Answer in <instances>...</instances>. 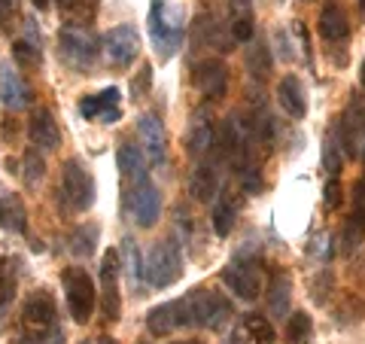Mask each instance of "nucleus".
Masks as SVG:
<instances>
[{"label": "nucleus", "mask_w": 365, "mask_h": 344, "mask_svg": "<svg viewBox=\"0 0 365 344\" xmlns=\"http://www.w3.org/2000/svg\"><path fill=\"white\" fill-rule=\"evenodd\" d=\"M186 16H182L180 6H165L162 0H155L153 9H150V37L155 52H162V59H170L180 43H182V34H186Z\"/></svg>", "instance_id": "1"}, {"label": "nucleus", "mask_w": 365, "mask_h": 344, "mask_svg": "<svg viewBox=\"0 0 365 344\" xmlns=\"http://www.w3.org/2000/svg\"><path fill=\"white\" fill-rule=\"evenodd\" d=\"M58 52L71 71L86 74L98 61V40H95V34L86 31L83 25H71V21H67L58 31Z\"/></svg>", "instance_id": "2"}, {"label": "nucleus", "mask_w": 365, "mask_h": 344, "mask_svg": "<svg viewBox=\"0 0 365 344\" xmlns=\"http://www.w3.org/2000/svg\"><path fill=\"white\" fill-rule=\"evenodd\" d=\"M143 274H146V283L155 286V290H165V286L177 283L180 274H182V256H180V247L174 241H155L146 253L143 262Z\"/></svg>", "instance_id": "3"}, {"label": "nucleus", "mask_w": 365, "mask_h": 344, "mask_svg": "<svg viewBox=\"0 0 365 344\" xmlns=\"http://www.w3.org/2000/svg\"><path fill=\"white\" fill-rule=\"evenodd\" d=\"M58 195L64 198V204L71 208L73 213H86L91 204H95V177L76 162V158H67L64 168H61V186Z\"/></svg>", "instance_id": "4"}, {"label": "nucleus", "mask_w": 365, "mask_h": 344, "mask_svg": "<svg viewBox=\"0 0 365 344\" xmlns=\"http://www.w3.org/2000/svg\"><path fill=\"white\" fill-rule=\"evenodd\" d=\"M64 295H67V311H71L76 323H86V320L95 314L98 293H95V280L88 278L86 268L64 271Z\"/></svg>", "instance_id": "5"}, {"label": "nucleus", "mask_w": 365, "mask_h": 344, "mask_svg": "<svg viewBox=\"0 0 365 344\" xmlns=\"http://www.w3.org/2000/svg\"><path fill=\"white\" fill-rule=\"evenodd\" d=\"M186 302H189V311H192V326L220 329V326H225V320L232 317V302H228L222 293L192 290L186 295Z\"/></svg>", "instance_id": "6"}, {"label": "nucleus", "mask_w": 365, "mask_h": 344, "mask_svg": "<svg viewBox=\"0 0 365 344\" xmlns=\"http://www.w3.org/2000/svg\"><path fill=\"white\" fill-rule=\"evenodd\" d=\"M55 329V302L46 293H34L21 308V335L28 341L43 338Z\"/></svg>", "instance_id": "7"}, {"label": "nucleus", "mask_w": 365, "mask_h": 344, "mask_svg": "<svg viewBox=\"0 0 365 344\" xmlns=\"http://www.w3.org/2000/svg\"><path fill=\"white\" fill-rule=\"evenodd\" d=\"M222 283L237 299L253 302L256 295H262V268L250 259H235L228 262V268H222Z\"/></svg>", "instance_id": "8"}, {"label": "nucleus", "mask_w": 365, "mask_h": 344, "mask_svg": "<svg viewBox=\"0 0 365 344\" xmlns=\"http://www.w3.org/2000/svg\"><path fill=\"white\" fill-rule=\"evenodd\" d=\"M137 52H140V34L134 31V25H116L113 31H107L104 59L113 67H131Z\"/></svg>", "instance_id": "9"}, {"label": "nucleus", "mask_w": 365, "mask_h": 344, "mask_svg": "<svg viewBox=\"0 0 365 344\" xmlns=\"http://www.w3.org/2000/svg\"><path fill=\"white\" fill-rule=\"evenodd\" d=\"M119 274H122V256L116 250H107L101 259V286H104V317L116 323L122 314V299H119Z\"/></svg>", "instance_id": "10"}, {"label": "nucleus", "mask_w": 365, "mask_h": 344, "mask_svg": "<svg viewBox=\"0 0 365 344\" xmlns=\"http://www.w3.org/2000/svg\"><path fill=\"white\" fill-rule=\"evenodd\" d=\"M146 326H150L153 335H168V332L192 326L189 302L186 299H174V302H165V305L153 308V311L146 314Z\"/></svg>", "instance_id": "11"}, {"label": "nucleus", "mask_w": 365, "mask_h": 344, "mask_svg": "<svg viewBox=\"0 0 365 344\" xmlns=\"http://www.w3.org/2000/svg\"><path fill=\"white\" fill-rule=\"evenodd\" d=\"M79 113H83L86 119H98L104 125H113L122 119V107H119V88H104L98 91V95H86L79 101Z\"/></svg>", "instance_id": "12"}, {"label": "nucleus", "mask_w": 365, "mask_h": 344, "mask_svg": "<svg viewBox=\"0 0 365 344\" xmlns=\"http://www.w3.org/2000/svg\"><path fill=\"white\" fill-rule=\"evenodd\" d=\"M213 141H216V134H213V119H210V113L198 107V110H192V116H189V128H186V153L192 158H198L204 153H210L213 150Z\"/></svg>", "instance_id": "13"}, {"label": "nucleus", "mask_w": 365, "mask_h": 344, "mask_svg": "<svg viewBox=\"0 0 365 344\" xmlns=\"http://www.w3.org/2000/svg\"><path fill=\"white\" fill-rule=\"evenodd\" d=\"M225 25L235 43H250L256 34V9L253 0H225Z\"/></svg>", "instance_id": "14"}, {"label": "nucleus", "mask_w": 365, "mask_h": 344, "mask_svg": "<svg viewBox=\"0 0 365 344\" xmlns=\"http://www.w3.org/2000/svg\"><path fill=\"white\" fill-rule=\"evenodd\" d=\"M365 241V180H359L353 186V211L344 223V232H341V244H344V253H353Z\"/></svg>", "instance_id": "15"}, {"label": "nucleus", "mask_w": 365, "mask_h": 344, "mask_svg": "<svg viewBox=\"0 0 365 344\" xmlns=\"http://www.w3.org/2000/svg\"><path fill=\"white\" fill-rule=\"evenodd\" d=\"M195 86L204 98H210V101H220L225 98V91H228V67L222 61H201L195 64Z\"/></svg>", "instance_id": "16"}, {"label": "nucleus", "mask_w": 365, "mask_h": 344, "mask_svg": "<svg viewBox=\"0 0 365 344\" xmlns=\"http://www.w3.org/2000/svg\"><path fill=\"white\" fill-rule=\"evenodd\" d=\"M131 213L140 228H150L155 226L158 213H162V195H158V189L153 186L150 180L146 183H137L134 186V198H131Z\"/></svg>", "instance_id": "17"}, {"label": "nucleus", "mask_w": 365, "mask_h": 344, "mask_svg": "<svg viewBox=\"0 0 365 344\" xmlns=\"http://www.w3.org/2000/svg\"><path fill=\"white\" fill-rule=\"evenodd\" d=\"M137 131H140V143H143V153L150 158L153 165L165 162V125L162 119L155 116V113H143L140 119H137Z\"/></svg>", "instance_id": "18"}, {"label": "nucleus", "mask_w": 365, "mask_h": 344, "mask_svg": "<svg viewBox=\"0 0 365 344\" xmlns=\"http://www.w3.org/2000/svg\"><path fill=\"white\" fill-rule=\"evenodd\" d=\"M0 101L6 110H25L31 104V88L25 86V79L16 74L13 64H0Z\"/></svg>", "instance_id": "19"}, {"label": "nucleus", "mask_w": 365, "mask_h": 344, "mask_svg": "<svg viewBox=\"0 0 365 344\" xmlns=\"http://www.w3.org/2000/svg\"><path fill=\"white\" fill-rule=\"evenodd\" d=\"M28 131H31V141L37 143V150L52 153V150H58L61 146V128H58V122H55V116L46 107L34 110Z\"/></svg>", "instance_id": "20"}, {"label": "nucleus", "mask_w": 365, "mask_h": 344, "mask_svg": "<svg viewBox=\"0 0 365 344\" xmlns=\"http://www.w3.org/2000/svg\"><path fill=\"white\" fill-rule=\"evenodd\" d=\"M317 25H319V37L326 43H341L350 37V19L344 13V6L335 4V0H329V4L319 9Z\"/></svg>", "instance_id": "21"}, {"label": "nucleus", "mask_w": 365, "mask_h": 344, "mask_svg": "<svg viewBox=\"0 0 365 344\" xmlns=\"http://www.w3.org/2000/svg\"><path fill=\"white\" fill-rule=\"evenodd\" d=\"M277 101L292 119H304L307 116V95H304V86H302L299 76H283L280 79Z\"/></svg>", "instance_id": "22"}, {"label": "nucleus", "mask_w": 365, "mask_h": 344, "mask_svg": "<svg viewBox=\"0 0 365 344\" xmlns=\"http://www.w3.org/2000/svg\"><path fill=\"white\" fill-rule=\"evenodd\" d=\"M116 162H119V171L125 180H134L137 183H146L150 177H146V158H143V146L137 143H122L119 153H116Z\"/></svg>", "instance_id": "23"}, {"label": "nucleus", "mask_w": 365, "mask_h": 344, "mask_svg": "<svg viewBox=\"0 0 365 344\" xmlns=\"http://www.w3.org/2000/svg\"><path fill=\"white\" fill-rule=\"evenodd\" d=\"M0 228L16 232V235L28 232V211L19 195H4V198H0Z\"/></svg>", "instance_id": "24"}, {"label": "nucleus", "mask_w": 365, "mask_h": 344, "mask_svg": "<svg viewBox=\"0 0 365 344\" xmlns=\"http://www.w3.org/2000/svg\"><path fill=\"white\" fill-rule=\"evenodd\" d=\"M189 192L195 201H213L216 192H220V180H216V168L213 165H198L195 171H192L189 177Z\"/></svg>", "instance_id": "25"}, {"label": "nucleus", "mask_w": 365, "mask_h": 344, "mask_svg": "<svg viewBox=\"0 0 365 344\" xmlns=\"http://www.w3.org/2000/svg\"><path fill=\"white\" fill-rule=\"evenodd\" d=\"M289 299H292V283L289 274H274L268 286V311L271 317H287L289 314Z\"/></svg>", "instance_id": "26"}, {"label": "nucleus", "mask_w": 365, "mask_h": 344, "mask_svg": "<svg viewBox=\"0 0 365 344\" xmlns=\"http://www.w3.org/2000/svg\"><path fill=\"white\" fill-rule=\"evenodd\" d=\"M341 162H344V146H341V131H338V122L332 125V131L326 134L323 141V168L329 177H338L341 174Z\"/></svg>", "instance_id": "27"}, {"label": "nucleus", "mask_w": 365, "mask_h": 344, "mask_svg": "<svg viewBox=\"0 0 365 344\" xmlns=\"http://www.w3.org/2000/svg\"><path fill=\"white\" fill-rule=\"evenodd\" d=\"M235 216H237V201L232 204V198L228 195H222L220 201L213 204V232L220 235V238H228L232 235V228H235Z\"/></svg>", "instance_id": "28"}, {"label": "nucleus", "mask_w": 365, "mask_h": 344, "mask_svg": "<svg viewBox=\"0 0 365 344\" xmlns=\"http://www.w3.org/2000/svg\"><path fill=\"white\" fill-rule=\"evenodd\" d=\"M16 299V268L13 262L0 256V317H6V311L13 308Z\"/></svg>", "instance_id": "29"}, {"label": "nucleus", "mask_w": 365, "mask_h": 344, "mask_svg": "<svg viewBox=\"0 0 365 344\" xmlns=\"http://www.w3.org/2000/svg\"><path fill=\"white\" fill-rule=\"evenodd\" d=\"M21 165H25V171H21V177H25V186L28 189H37L43 177H46V162H43V156L34 150H25V158H21Z\"/></svg>", "instance_id": "30"}, {"label": "nucleus", "mask_w": 365, "mask_h": 344, "mask_svg": "<svg viewBox=\"0 0 365 344\" xmlns=\"http://www.w3.org/2000/svg\"><path fill=\"white\" fill-rule=\"evenodd\" d=\"M244 332L250 335V341H256V344H271L274 338V326L268 323V317H262V314H247L244 317Z\"/></svg>", "instance_id": "31"}, {"label": "nucleus", "mask_w": 365, "mask_h": 344, "mask_svg": "<svg viewBox=\"0 0 365 344\" xmlns=\"http://www.w3.org/2000/svg\"><path fill=\"white\" fill-rule=\"evenodd\" d=\"M98 244V226H79L71 235V253L73 256H91Z\"/></svg>", "instance_id": "32"}, {"label": "nucleus", "mask_w": 365, "mask_h": 344, "mask_svg": "<svg viewBox=\"0 0 365 344\" xmlns=\"http://www.w3.org/2000/svg\"><path fill=\"white\" fill-rule=\"evenodd\" d=\"M311 332H314V320L307 317L304 311L292 314L287 320V341L289 344H307V341H311Z\"/></svg>", "instance_id": "33"}, {"label": "nucleus", "mask_w": 365, "mask_h": 344, "mask_svg": "<svg viewBox=\"0 0 365 344\" xmlns=\"http://www.w3.org/2000/svg\"><path fill=\"white\" fill-rule=\"evenodd\" d=\"M247 71L253 76H259V79H265L271 74V55H268V49L262 43H253L247 49Z\"/></svg>", "instance_id": "34"}, {"label": "nucleus", "mask_w": 365, "mask_h": 344, "mask_svg": "<svg viewBox=\"0 0 365 344\" xmlns=\"http://www.w3.org/2000/svg\"><path fill=\"white\" fill-rule=\"evenodd\" d=\"M119 256L125 259V274H128V280H131V283H140V278H143L140 250H137V244H134L131 238L122 241V253H119Z\"/></svg>", "instance_id": "35"}, {"label": "nucleus", "mask_w": 365, "mask_h": 344, "mask_svg": "<svg viewBox=\"0 0 365 344\" xmlns=\"http://www.w3.org/2000/svg\"><path fill=\"white\" fill-rule=\"evenodd\" d=\"M58 9L71 19V25H79L86 16L95 13V4L91 0H58Z\"/></svg>", "instance_id": "36"}, {"label": "nucleus", "mask_w": 365, "mask_h": 344, "mask_svg": "<svg viewBox=\"0 0 365 344\" xmlns=\"http://www.w3.org/2000/svg\"><path fill=\"white\" fill-rule=\"evenodd\" d=\"M153 86V64H143L137 79H131V98H143Z\"/></svg>", "instance_id": "37"}, {"label": "nucleus", "mask_w": 365, "mask_h": 344, "mask_svg": "<svg viewBox=\"0 0 365 344\" xmlns=\"http://www.w3.org/2000/svg\"><path fill=\"white\" fill-rule=\"evenodd\" d=\"M13 49H16V59L21 64H40V49H37V46H31L28 40H19Z\"/></svg>", "instance_id": "38"}, {"label": "nucleus", "mask_w": 365, "mask_h": 344, "mask_svg": "<svg viewBox=\"0 0 365 344\" xmlns=\"http://www.w3.org/2000/svg\"><path fill=\"white\" fill-rule=\"evenodd\" d=\"M323 201H326L329 211H335L338 204H341V183H338V177H329L326 189H323Z\"/></svg>", "instance_id": "39"}, {"label": "nucleus", "mask_w": 365, "mask_h": 344, "mask_svg": "<svg viewBox=\"0 0 365 344\" xmlns=\"http://www.w3.org/2000/svg\"><path fill=\"white\" fill-rule=\"evenodd\" d=\"M16 9H19V0H0V25H9V19L16 16Z\"/></svg>", "instance_id": "40"}, {"label": "nucleus", "mask_w": 365, "mask_h": 344, "mask_svg": "<svg viewBox=\"0 0 365 344\" xmlns=\"http://www.w3.org/2000/svg\"><path fill=\"white\" fill-rule=\"evenodd\" d=\"M28 344H64V332L55 326L49 335H43V338H34V341H28Z\"/></svg>", "instance_id": "41"}, {"label": "nucleus", "mask_w": 365, "mask_h": 344, "mask_svg": "<svg viewBox=\"0 0 365 344\" xmlns=\"http://www.w3.org/2000/svg\"><path fill=\"white\" fill-rule=\"evenodd\" d=\"M31 4L37 6V9H46V6H49V0H31Z\"/></svg>", "instance_id": "42"}, {"label": "nucleus", "mask_w": 365, "mask_h": 344, "mask_svg": "<svg viewBox=\"0 0 365 344\" xmlns=\"http://www.w3.org/2000/svg\"><path fill=\"white\" fill-rule=\"evenodd\" d=\"M359 79H362V88H365V61H362V67H359Z\"/></svg>", "instance_id": "43"}, {"label": "nucleus", "mask_w": 365, "mask_h": 344, "mask_svg": "<svg viewBox=\"0 0 365 344\" xmlns=\"http://www.w3.org/2000/svg\"><path fill=\"white\" fill-rule=\"evenodd\" d=\"M359 153H362V162H365V141H362V146H359Z\"/></svg>", "instance_id": "44"}, {"label": "nucleus", "mask_w": 365, "mask_h": 344, "mask_svg": "<svg viewBox=\"0 0 365 344\" xmlns=\"http://www.w3.org/2000/svg\"><path fill=\"white\" fill-rule=\"evenodd\" d=\"M359 9H362V21H365V0H362V4H359Z\"/></svg>", "instance_id": "45"}, {"label": "nucleus", "mask_w": 365, "mask_h": 344, "mask_svg": "<svg viewBox=\"0 0 365 344\" xmlns=\"http://www.w3.org/2000/svg\"><path fill=\"white\" fill-rule=\"evenodd\" d=\"M174 344H198V341H174Z\"/></svg>", "instance_id": "46"}]
</instances>
